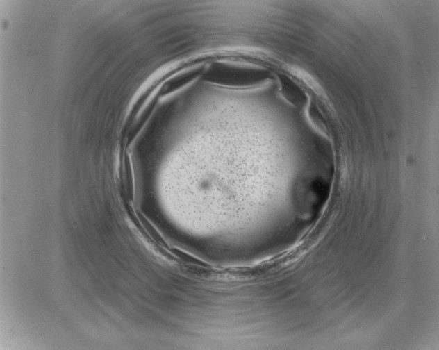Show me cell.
<instances>
[{
    "label": "cell",
    "mask_w": 439,
    "mask_h": 350,
    "mask_svg": "<svg viewBox=\"0 0 439 350\" xmlns=\"http://www.w3.org/2000/svg\"><path fill=\"white\" fill-rule=\"evenodd\" d=\"M278 79L280 91L285 99L294 104H300L304 101L305 94L303 90L291 78L280 74Z\"/></svg>",
    "instance_id": "cell-3"
},
{
    "label": "cell",
    "mask_w": 439,
    "mask_h": 350,
    "mask_svg": "<svg viewBox=\"0 0 439 350\" xmlns=\"http://www.w3.org/2000/svg\"><path fill=\"white\" fill-rule=\"evenodd\" d=\"M202 77L218 86L250 89L263 86L273 77L265 65L247 60L222 59L206 65Z\"/></svg>",
    "instance_id": "cell-1"
},
{
    "label": "cell",
    "mask_w": 439,
    "mask_h": 350,
    "mask_svg": "<svg viewBox=\"0 0 439 350\" xmlns=\"http://www.w3.org/2000/svg\"><path fill=\"white\" fill-rule=\"evenodd\" d=\"M206 64L196 63L180 72L167 81L160 90L161 94H167L175 91L203 75Z\"/></svg>",
    "instance_id": "cell-2"
}]
</instances>
